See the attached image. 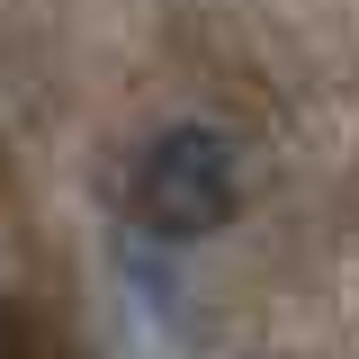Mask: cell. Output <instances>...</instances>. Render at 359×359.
I'll use <instances>...</instances> for the list:
<instances>
[{
    "mask_svg": "<svg viewBox=\"0 0 359 359\" xmlns=\"http://www.w3.org/2000/svg\"><path fill=\"white\" fill-rule=\"evenodd\" d=\"M135 216L162 243H198L233 216V144L216 126H162L135 162Z\"/></svg>",
    "mask_w": 359,
    "mask_h": 359,
    "instance_id": "1",
    "label": "cell"
},
{
    "mask_svg": "<svg viewBox=\"0 0 359 359\" xmlns=\"http://www.w3.org/2000/svg\"><path fill=\"white\" fill-rule=\"evenodd\" d=\"M9 359H63V351H9Z\"/></svg>",
    "mask_w": 359,
    "mask_h": 359,
    "instance_id": "2",
    "label": "cell"
}]
</instances>
